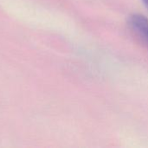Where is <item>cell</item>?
I'll list each match as a JSON object with an SVG mask.
<instances>
[{"label": "cell", "instance_id": "cell-1", "mask_svg": "<svg viewBox=\"0 0 148 148\" xmlns=\"http://www.w3.org/2000/svg\"><path fill=\"white\" fill-rule=\"evenodd\" d=\"M129 25L148 42V18L140 14H134L129 17Z\"/></svg>", "mask_w": 148, "mask_h": 148}, {"label": "cell", "instance_id": "cell-2", "mask_svg": "<svg viewBox=\"0 0 148 148\" xmlns=\"http://www.w3.org/2000/svg\"><path fill=\"white\" fill-rule=\"evenodd\" d=\"M143 1V3L146 5V7L148 9V0H142Z\"/></svg>", "mask_w": 148, "mask_h": 148}]
</instances>
